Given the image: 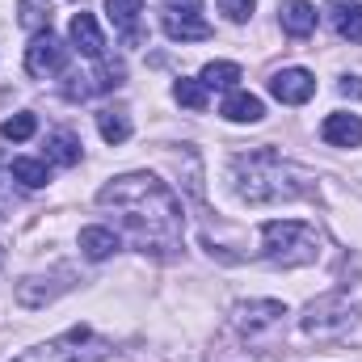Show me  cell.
<instances>
[{
	"mask_svg": "<svg viewBox=\"0 0 362 362\" xmlns=\"http://www.w3.org/2000/svg\"><path fill=\"white\" fill-rule=\"evenodd\" d=\"M101 206L118 211L122 215V228L127 236L148 253H173L181 240V198L152 173H127V177H114L110 185H101L97 194Z\"/></svg>",
	"mask_w": 362,
	"mask_h": 362,
	"instance_id": "obj_1",
	"label": "cell"
},
{
	"mask_svg": "<svg viewBox=\"0 0 362 362\" xmlns=\"http://www.w3.org/2000/svg\"><path fill=\"white\" fill-rule=\"evenodd\" d=\"M232 189L262 206V202H278V198H299L308 194V173H299L295 165H286L274 148H257L232 160Z\"/></svg>",
	"mask_w": 362,
	"mask_h": 362,
	"instance_id": "obj_2",
	"label": "cell"
},
{
	"mask_svg": "<svg viewBox=\"0 0 362 362\" xmlns=\"http://www.w3.org/2000/svg\"><path fill=\"white\" fill-rule=\"evenodd\" d=\"M262 240H266L262 257L270 266H286V270L291 266H308L320 253V236L303 219H270V223H262Z\"/></svg>",
	"mask_w": 362,
	"mask_h": 362,
	"instance_id": "obj_3",
	"label": "cell"
},
{
	"mask_svg": "<svg viewBox=\"0 0 362 362\" xmlns=\"http://www.w3.org/2000/svg\"><path fill=\"white\" fill-rule=\"evenodd\" d=\"M101 358H110V341H101L89 325H76L64 337L38 346L34 354H25L17 362H101Z\"/></svg>",
	"mask_w": 362,
	"mask_h": 362,
	"instance_id": "obj_4",
	"label": "cell"
},
{
	"mask_svg": "<svg viewBox=\"0 0 362 362\" xmlns=\"http://www.w3.org/2000/svg\"><path fill=\"white\" fill-rule=\"evenodd\" d=\"M354 308L346 303V299H337V295H329V299H316L312 308H308V316H303V333L308 337H316V341H337V337H346L350 329H354Z\"/></svg>",
	"mask_w": 362,
	"mask_h": 362,
	"instance_id": "obj_5",
	"label": "cell"
},
{
	"mask_svg": "<svg viewBox=\"0 0 362 362\" xmlns=\"http://www.w3.org/2000/svg\"><path fill=\"white\" fill-rule=\"evenodd\" d=\"M64 68H68V42L55 38L51 30L34 34L30 47H25V72L38 76V81H47V76H55V72H64Z\"/></svg>",
	"mask_w": 362,
	"mask_h": 362,
	"instance_id": "obj_6",
	"label": "cell"
},
{
	"mask_svg": "<svg viewBox=\"0 0 362 362\" xmlns=\"http://www.w3.org/2000/svg\"><path fill=\"white\" fill-rule=\"evenodd\" d=\"M286 316V308L278 299H253V303H240L236 308V329L245 337H262L266 329H274L278 320Z\"/></svg>",
	"mask_w": 362,
	"mask_h": 362,
	"instance_id": "obj_7",
	"label": "cell"
},
{
	"mask_svg": "<svg viewBox=\"0 0 362 362\" xmlns=\"http://www.w3.org/2000/svg\"><path fill=\"white\" fill-rule=\"evenodd\" d=\"M270 93L282 105H303V101H312V93H316V76H312L308 68H282V72L270 76Z\"/></svg>",
	"mask_w": 362,
	"mask_h": 362,
	"instance_id": "obj_8",
	"label": "cell"
},
{
	"mask_svg": "<svg viewBox=\"0 0 362 362\" xmlns=\"http://www.w3.org/2000/svg\"><path fill=\"white\" fill-rule=\"evenodd\" d=\"M68 38H72V47H76L85 59H101V55H105V34H101V25H97L93 13H76V17H72Z\"/></svg>",
	"mask_w": 362,
	"mask_h": 362,
	"instance_id": "obj_9",
	"label": "cell"
},
{
	"mask_svg": "<svg viewBox=\"0 0 362 362\" xmlns=\"http://www.w3.org/2000/svg\"><path fill=\"white\" fill-rule=\"evenodd\" d=\"M320 139L333 148H358L362 144V118L358 114H329L320 122Z\"/></svg>",
	"mask_w": 362,
	"mask_h": 362,
	"instance_id": "obj_10",
	"label": "cell"
},
{
	"mask_svg": "<svg viewBox=\"0 0 362 362\" xmlns=\"http://www.w3.org/2000/svg\"><path fill=\"white\" fill-rule=\"evenodd\" d=\"M219 114H223L228 122H262V118H266V105H262V97H253V93L232 89L228 97H223Z\"/></svg>",
	"mask_w": 362,
	"mask_h": 362,
	"instance_id": "obj_11",
	"label": "cell"
},
{
	"mask_svg": "<svg viewBox=\"0 0 362 362\" xmlns=\"http://www.w3.org/2000/svg\"><path fill=\"white\" fill-rule=\"evenodd\" d=\"M160 25H165V34L173 42H202V38L215 34L202 17H181V13H160Z\"/></svg>",
	"mask_w": 362,
	"mask_h": 362,
	"instance_id": "obj_12",
	"label": "cell"
},
{
	"mask_svg": "<svg viewBox=\"0 0 362 362\" xmlns=\"http://www.w3.org/2000/svg\"><path fill=\"white\" fill-rule=\"evenodd\" d=\"M329 21H333V30H337L341 38L362 42V4L358 0H333V4H329Z\"/></svg>",
	"mask_w": 362,
	"mask_h": 362,
	"instance_id": "obj_13",
	"label": "cell"
},
{
	"mask_svg": "<svg viewBox=\"0 0 362 362\" xmlns=\"http://www.w3.org/2000/svg\"><path fill=\"white\" fill-rule=\"evenodd\" d=\"M278 13H282V30H286L291 38H308V34L316 30V8H312V0H286Z\"/></svg>",
	"mask_w": 362,
	"mask_h": 362,
	"instance_id": "obj_14",
	"label": "cell"
},
{
	"mask_svg": "<svg viewBox=\"0 0 362 362\" xmlns=\"http://www.w3.org/2000/svg\"><path fill=\"white\" fill-rule=\"evenodd\" d=\"M105 13L114 21V30H122L127 42H139V13H144V0H105Z\"/></svg>",
	"mask_w": 362,
	"mask_h": 362,
	"instance_id": "obj_15",
	"label": "cell"
},
{
	"mask_svg": "<svg viewBox=\"0 0 362 362\" xmlns=\"http://www.w3.org/2000/svg\"><path fill=\"white\" fill-rule=\"evenodd\" d=\"M81 249H85L89 262H105L110 253L122 249V236L110 232V228H81Z\"/></svg>",
	"mask_w": 362,
	"mask_h": 362,
	"instance_id": "obj_16",
	"label": "cell"
},
{
	"mask_svg": "<svg viewBox=\"0 0 362 362\" xmlns=\"http://www.w3.org/2000/svg\"><path fill=\"white\" fill-rule=\"evenodd\" d=\"M47 160L72 169V165L81 160V139H76L72 131H51V135H47Z\"/></svg>",
	"mask_w": 362,
	"mask_h": 362,
	"instance_id": "obj_17",
	"label": "cell"
},
{
	"mask_svg": "<svg viewBox=\"0 0 362 362\" xmlns=\"http://www.w3.org/2000/svg\"><path fill=\"white\" fill-rule=\"evenodd\" d=\"M97 131H101V139L105 144H127L131 139V118H127V110H101L97 114Z\"/></svg>",
	"mask_w": 362,
	"mask_h": 362,
	"instance_id": "obj_18",
	"label": "cell"
},
{
	"mask_svg": "<svg viewBox=\"0 0 362 362\" xmlns=\"http://www.w3.org/2000/svg\"><path fill=\"white\" fill-rule=\"evenodd\" d=\"M240 76H245L240 64H228V59H215V64L202 68V85H206V89H236Z\"/></svg>",
	"mask_w": 362,
	"mask_h": 362,
	"instance_id": "obj_19",
	"label": "cell"
},
{
	"mask_svg": "<svg viewBox=\"0 0 362 362\" xmlns=\"http://www.w3.org/2000/svg\"><path fill=\"white\" fill-rule=\"evenodd\" d=\"M17 21L30 30V34H42V30H51V4L47 0H17Z\"/></svg>",
	"mask_w": 362,
	"mask_h": 362,
	"instance_id": "obj_20",
	"label": "cell"
},
{
	"mask_svg": "<svg viewBox=\"0 0 362 362\" xmlns=\"http://www.w3.org/2000/svg\"><path fill=\"white\" fill-rule=\"evenodd\" d=\"M8 173L21 181V185H30V189H42L51 173H47V160H30V156H17L13 165H8Z\"/></svg>",
	"mask_w": 362,
	"mask_h": 362,
	"instance_id": "obj_21",
	"label": "cell"
},
{
	"mask_svg": "<svg viewBox=\"0 0 362 362\" xmlns=\"http://www.w3.org/2000/svg\"><path fill=\"white\" fill-rule=\"evenodd\" d=\"M34 131H38V118H34L30 110H21V114H13V118L0 122V139H4V144H25Z\"/></svg>",
	"mask_w": 362,
	"mask_h": 362,
	"instance_id": "obj_22",
	"label": "cell"
},
{
	"mask_svg": "<svg viewBox=\"0 0 362 362\" xmlns=\"http://www.w3.org/2000/svg\"><path fill=\"white\" fill-rule=\"evenodd\" d=\"M173 97H177L185 110H206V85L202 81H185L181 76L177 85H173Z\"/></svg>",
	"mask_w": 362,
	"mask_h": 362,
	"instance_id": "obj_23",
	"label": "cell"
},
{
	"mask_svg": "<svg viewBox=\"0 0 362 362\" xmlns=\"http://www.w3.org/2000/svg\"><path fill=\"white\" fill-rule=\"evenodd\" d=\"M219 13H223L228 21H236V25H240V21H249V17H253V0H219Z\"/></svg>",
	"mask_w": 362,
	"mask_h": 362,
	"instance_id": "obj_24",
	"label": "cell"
},
{
	"mask_svg": "<svg viewBox=\"0 0 362 362\" xmlns=\"http://www.w3.org/2000/svg\"><path fill=\"white\" fill-rule=\"evenodd\" d=\"M165 13H181V17H198L202 13V0H160Z\"/></svg>",
	"mask_w": 362,
	"mask_h": 362,
	"instance_id": "obj_25",
	"label": "cell"
},
{
	"mask_svg": "<svg viewBox=\"0 0 362 362\" xmlns=\"http://www.w3.org/2000/svg\"><path fill=\"white\" fill-rule=\"evenodd\" d=\"M341 93H346V97H362V81L358 76H346V81H341Z\"/></svg>",
	"mask_w": 362,
	"mask_h": 362,
	"instance_id": "obj_26",
	"label": "cell"
}]
</instances>
